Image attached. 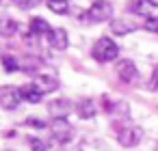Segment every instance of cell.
<instances>
[{
    "label": "cell",
    "instance_id": "1",
    "mask_svg": "<svg viewBox=\"0 0 158 151\" xmlns=\"http://www.w3.org/2000/svg\"><path fill=\"white\" fill-rule=\"evenodd\" d=\"M91 54H93V58H95L98 63H108V61H115V58H117L119 48H117V43H115L113 39L102 37V39H98V41H95V46H93Z\"/></svg>",
    "mask_w": 158,
    "mask_h": 151
},
{
    "label": "cell",
    "instance_id": "2",
    "mask_svg": "<svg viewBox=\"0 0 158 151\" xmlns=\"http://www.w3.org/2000/svg\"><path fill=\"white\" fill-rule=\"evenodd\" d=\"M50 134H52V138L56 140V142H69L72 138H74V127H72V123L67 121V119H52V123H50Z\"/></svg>",
    "mask_w": 158,
    "mask_h": 151
},
{
    "label": "cell",
    "instance_id": "3",
    "mask_svg": "<svg viewBox=\"0 0 158 151\" xmlns=\"http://www.w3.org/2000/svg\"><path fill=\"white\" fill-rule=\"evenodd\" d=\"M87 18L91 22H106V20L113 18V5L108 0H95L87 11Z\"/></svg>",
    "mask_w": 158,
    "mask_h": 151
},
{
    "label": "cell",
    "instance_id": "4",
    "mask_svg": "<svg viewBox=\"0 0 158 151\" xmlns=\"http://www.w3.org/2000/svg\"><path fill=\"white\" fill-rule=\"evenodd\" d=\"M22 101V93L15 86H0V108L15 110Z\"/></svg>",
    "mask_w": 158,
    "mask_h": 151
},
{
    "label": "cell",
    "instance_id": "5",
    "mask_svg": "<svg viewBox=\"0 0 158 151\" xmlns=\"http://www.w3.org/2000/svg\"><path fill=\"white\" fill-rule=\"evenodd\" d=\"M117 140L121 147H136L141 140H143V129L136 127V125H128V127H121L119 134H117Z\"/></svg>",
    "mask_w": 158,
    "mask_h": 151
},
{
    "label": "cell",
    "instance_id": "6",
    "mask_svg": "<svg viewBox=\"0 0 158 151\" xmlns=\"http://www.w3.org/2000/svg\"><path fill=\"white\" fill-rule=\"evenodd\" d=\"M117 76H119V80H121V82H126V84H132V82L139 78L136 65H134L130 58H126V61H119V63H117Z\"/></svg>",
    "mask_w": 158,
    "mask_h": 151
},
{
    "label": "cell",
    "instance_id": "7",
    "mask_svg": "<svg viewBox=\"0 0 158 151\" xmlns=\"http://www.w3.org/2000/svg\"><path fill=\"white\" fill-rule=\"evenodd\" d=\"M33 84H35L41 93H52V91L59 89V80H56V76H50V74H37L35 80H33Z\"/></svg>",
    "mask_w": 158,
    "mask_h": 151
},
{
    "label": "cell",
    "instance_id": "8",
    "mask_svg": "<svg viewBox=\"0 0 158 151\" xmlns=\"http://www.w3.org/2000/svg\"><path fill=\"white\" fill-rule=\"evenodd\" d=\"M72 108H74V106H72L69 99H52V101L48 104V112H50L54 119H65Z\"/></svg>",
    "mask_w": 158,
    "mask_h": 151
},
{
    "label": "cell",
    "instance_id": "9",
    "mask_svg": "<svg viewBox=\"0 0 158 151\" xmlns=\"http://www.w3.org/2000/svg\"><path fill=\"white\" fill-rule=\"evenodd\" d=\"M20 28H22V26H20L13 18L0 13V37H13L15 33H20Z\"/></svg>",
    "mask_w": 158,
    "mask_h": 151
},
{
    "label": "cell",
    "instance_id": "10",
    "mask_svg": "<svg viewBox=\"0 0 158 151\" xmlns=\"http://www.w3.org/2000/svg\"><path fill=\"white\" fill-rule=\"evenodd\" d=\"M110 30L113 35H128L132 30H136V24L132 20H126V18H119V20H110Z\"/></svg>",
    "mask_w": 158,
    "mask_h": 151
},
{
    "label": "cell",
    "instance_id": "11",
    "mask_svg": "<svg viewBox=\"0 0 158 151\" xmlns=\"http://www.w3.org/2000/svg\"><path fill=\"white\" fill-rule=\"evenodd\" d=\"M50 46L54 50H65L69 46V37H67V30L63 28H54L52 35H50Z\"/></svg>",
    "mask_w": 158,
    "mask_h": 151
},
{
    "label": "cell",
    "instance_id": "12",
    "mask_svg": "<svg viewBox=\"0 0 158 151\" xmlns=\"http://www.w3.org/2000/svg\"><path fill=\"white\" fill-rule=\"evenodd\" d=\"M20 93H22V99L28 101V104H39L41 97H44V93H41L33 82H31V84H24V86L20 89Z\"/></svg>",
    "mask_w": 158,
    "mask_h": 151
},
{
    "label": "cell",
    "instance_id": "13",
    "mask_svg": "<svg viewBox=\"0 0 158 151\" xmlns=\"http://www.w3.org/2000/svg\"><path fill=\"white\" fill-rule=\"evenodd\" d=\"M76 112L80 119H93L95 117V104L91 99H80L76 104Z\"/></svg>",
    "mask_w": 158,
    "mask_h": 151
},
{
    "label": "cell",
    "instance_id": "14",
    "mask_svg": "<svg viewBox=\"0 0 158 151\" xmlns=\"http://www.w3.org/2000/svg\"><path fill=\"white\" fill-rule=\"evenodd\" d=\"M28 28L35 33V35H52V30L54 28H50V24L46 22V20H41V18H33L31 20V24H28Z\"/></svg>",
    "mask_w": 158,
    "mask_h": 151
},
{
    "label": "cell",
    "instance_id": "15",
    "mask_svg": "<svg viewBox=\"0 0 158 151\" xmlns=\"http://www.w3.org/2000/svg\"><path fill=\"white\" fill-rule=\"evenodd\" d=\"M20 69L22 71H28V74H37L39 69H41V58H37V56H24L22 61H20Z\"/></svg>",
    "mask_w": 158,
    "mask_h": 151
},
{
    "label": "cell",
    "instance_id": "16",
    "mask_svg": "<svg viewBox=\"0 0 158 151\" xmlns=\"http://www.w3.org/2000/svg\"><path fill=\"white\" fill-rule=\"evenodd\" d=\"M48 7L52 13H59V15H65L69 11V0H48Z\"/></svg>",
    "mask_w": 158,
    "mask_h": 151
},
{
    "label": "cell",
    "instance_id": "17",
    "mask_svg": "<svg viewBox=\"0 0 158 151\" xmlns=\"http://www.w3.org/2000/svg\"><path fill=\"white\" fill-rule=\"evenodd\" d=\"M149 2L147 0H132L130 2V9H134V11H139V15H147L149 18Z\"/></svg>",
    "mask_w": 158,
    "mask_h": 151
},
{
    "label": "cell",
    "instance_id": "18",
    "mask_svg": "<svg viewBox=\"0 0 158 151\" xmlns=\"http://www.w3.org/2000/svg\"><path fill=\"white\" fill-rule=\"evenodd\" d=\"M2 65H5V71H9V74L20 71V61L13 56H2Z\"/></svg>",
    "mask_w": 158,
    "mask_h": 151
},
{
    "label": "cell",
    "instance_id": "19",
    "mask_svg": "<svg viewBox=\"0 0 158 151\" xmlns=\"http://www.w3.org/2000/svg\"><path fill=\"white\" fill-rule=\"evenodd\" d=\"M15 5L20 9H24V11H31V9H35V7L41 5V0H15Z\"/></svg>",
    "mask_w": 158,
    "mask_h": 151
},
{
    "label": "cell",
    "instance_id": "20",
    "mask_svg": "<svg viewBox=\"0 0 158 151\" xmlns=\"http://www.w3.org/2000/svg\"><path fill=\"white\" fill-rule=\"evenodd\" d=\"M28 145H31V151H50V149H48V145H46L41 138H31V140H28Z\"/></svg>",
    "mask_w": 158,
    "mask_h": 151
},
{
    "label": "cell",
    "instance_id": "21",
    "mask_svg": "<svg viewBox=\"0 0 158 151\" xmlns=\"http://www.w3.org/2000/svg\"><path fill=\"white\" fill-rule=\"evenodd\" d=\"M143 26H145V30H149V33H158V18H156V15H154V18H152V15L145 18V24H143Z\"/></svg>",
    "mask_w": 158,
    "mask_h": 151
},
{
    "label": "cell",
    "instance_id": "22",
    "mask_svg": "<svg viewBox=\"0 0 158 151\" xmlns=\"http://www.w3.org/2000/svg\"><path fill=\"white\" fill-rule=\"evenodd\" d=\"M26 125H33V127H37V129L46 127V123H44V121H39V119H26Z\"/></svg>",
    "mask_w": 158,
    "mask_h": 151
},
{
    "label": "cell",
    "instance_id": "23",
    "mask_svg": "<svg viewBox=\"0 0 158 151\" xmlns=\"http://www.w3.org/2000/svg\"><path fill=\"white\" fill-rule=\"evenodd\" d=\"M152 89H158V65H156V69L152 74Z\"/></svg>",
    "mask_w": 158,
    "mask_h": 151
},
{
    "label": "cell",
    "instance_id": "24",
    "mask_svg": "<svg viewBox=\"0 0 158 151\" xmlns=\"http://www.w3.org/2000/svg\"><path fill=\"white\" fill-rule=\"evenodd\" d=\"M147 2H149L152 7H158V0H147Z\"/></svg>",
    "mask_w": 158,
    "mask_h": 151
},
{
    "label": "cell",
    "instance_id": "25",
    "mask_svg": "<svg viewBox=\"0 0 158 151\" xmlns=\"http://www.w3.org/2000/svg\"><path fill=\"white\" fill-rule=\"evenodd\" d=\"M7 151H13V149H7Z\"/></svg>",
    "mask_w": 158,
    "mask_h": 151
}]
</instances>
